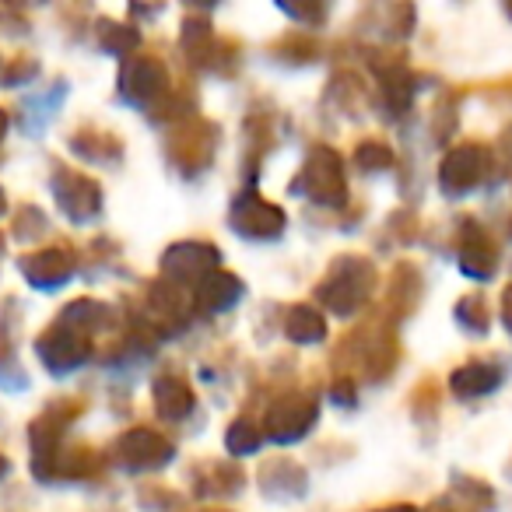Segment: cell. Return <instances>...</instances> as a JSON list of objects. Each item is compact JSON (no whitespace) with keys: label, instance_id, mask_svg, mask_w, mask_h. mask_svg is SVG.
<instances>
[{"label":"cell","instance_id":"cell-1","mask_svg":"<svg viewBox=\"0 0 512 512\" xmlns=\"http://www.w3.org/2000/svg\"><path fill=\"white\" fill-rule=\"evenodd\" d=\"M376 288V267L365 260V256H341L330 267L327 281L316 288L323 302H327L334 313H355L365 299Z\"/></svg>","mask_w":512,"mask_h":512},{"label":"cell","instance_id":"cell-2","mask_svg":"<svg viewBox=\"0 0 512 512\" xmlns=\"http://www.w3.org/2000/svg\"><path fill=\"white\" fill-rule=\"evenodd\" d=\"M295 193H306L309 200H323V204H341L348 197V186H344V162L337 151L320 148L313 151L306 165H302L299 179L292 183Z\"/></svg>","mask_w":512,"mask_h":512},{"label":"cell","instance_id":"cell-3","mask_svg":"<svg viewBox=\"0 0 512 512\" xmlns=\"http://www.w3.org/2000/svg\"><path fill=\"white\" fill-rule=\"evenodd\" d=\"M88 351H92V344H88L85 330L74 327V323H67V320H60L57 327L39 341V355H43V362L50 365L53 372L78 369V365L88 358Z\"/></svg>","mask_w":512,"mask_h":512},{"label":"cell","instance_id":"cell-4","mask_svg":"<svg viewBox=\"0 0 512 512\" xmlns=\"http://www.w3.org/2000/svg\"><path fill=\"white\" fill-rule=\"evenodd\" d=\"M316 421V400L313 397H281L278 404L267 411V435L274 442H295L313 428Z\"/></svg>","mask_w":512,"mask_h":512},{"label":"cell","instance_id":"cell-5","mask_svg":"<svg viewBox=\"0 0 512 512\" xmlns=\"http://www.w3.org/2000/svg\"><path fill=\"white\" fill-rule=\"evenodd\" d=\"M232 225L249 239H274L285 228V214H281V207L267 204L256 193H242L232 204Z\"/></svg>","mask_w":512,"mask_h":512},{"label":"cell","instance_id":"cell-6","mask_svg":"<svg viewBox=\"0 0 512 512\" xmlns=\"http://www.w3.org/2000/svg\"><path fill=\"white\" fill-rule=\"evenodd\" d=\"M116 453H120V463H127L130 470H151L172 460V442H165L151 428H134L120 439Z\"/></svg>","mask_w":512,"mask_h":512},{"label":"cell","instance_id":"cell-7","mask_svg":"<svg viewBox=\"0 0 512 512\" xmlns=\"http://www.w3.org/2000/svg\"><path fill=\"white\" fill-rule=\"evenodd\" d=\"M218 264V249L207 242H183L172 246L162 260V271L172 281H204L211 274V267Z\"/></svg>","mask_w":512,"mask_h":512},{"label":"cell","instance_id":"cell-8","mask_svg":"<svg viewBox=\"0 0 512 512\" xmlns=\"http://www.w3.org/2000/svg\"><path fill=\"white\" fill-rule=\"evenodd\" d=\"M169 88V74L158 60L151 57H137V60H127L120 74V92L127 95L130 102H151Z\"/></svg>","mask_w":512,"mask_h":512},{"label":"cell","instance_id":"cell-9","mask_svg":"<svg viewBox=\"0 0 512 512\" xmlns=\"http://www.w3.org/2000/svg\"><path fill=\"white\" fill-rule=\"evenodd\" d=\"M481 176H484V148L463 144V148H456L453 155L442 162L439 183L446 193H467L470 186L481 183Z\"/></svg>","mask_w":512,"mask_h":512},{"label":"cell","instance_id":"cell-10","mask_svg":"<svg viewBox=\"0 0 512 512\" xmlns=\"http://www.w3.org/2000/svg\"><path fill=\"white\" fill-rule=\"evenodd\" d=\"M57 200L74 221H85L99 211V186L81 172H60L57 176Z\"/></svg>","mask_w":512,"mask_h":512},{"label":"cell","instance_id":"cell-11","mask_svg":"<svg viewBox=\"0 0 512 512\" xmlns=\"http://www.w3.org/2000/svg\"><path fill=\"white\" fill-rule=\"evenodd\" d=\"M22 271L36 288H60L67 278H71L74 260H71V253H64V249H43V253L25 256Z\"/></svg>","mask_w":512,"mask_h":512},{"label":"cell","instance_id":"cell-12","mask_svg":"<svg viewBox=\"0 0 512 512\" xmlns=\"http://www.w3.org/2000/svg\"><path fill=\"white\" fill-rule=\"evenodd\" d=\"M498 256L495 246L488 242V235L477 228V221H463V242H460V267L470 278H488L495 271Z\"/></svg>","mask_w":512,"mask_h":512},{"label":"cell","instance_id":"cell-13","mask_svg":"<svg viewBox=\"0 0 512 512\" xmlns=\"http://www.w3.org/2000/svg\"><path fill=\"white\" fill-rule=\"evenodd\" d=\"M502 376L505 372L498 369V365L470 362V365H463L460 372H453V390L460 393V397H484V393H491L502 383Z\"/></svg>","mask_w":512,"mask_h":512},{"label":"cell","instance_id":"cell-14","mask_svg":"<svg viewBox=\"0 0 512 512\" xmlns=\"http://www.w3.org/2000/svg\"><path fill=\"white\" fill-rule=\"evenodd\" d=\"M155 407H158V414H162V418H172V421L186 418V414L193 411L190 386H186L179 376H162L155 383Z\"/></svg>","mask_w":512,"mask_h":512},{"label":"cell","instance_id":"cell-15","mask_svg":"<svg viewBox=\"0 0 512 512\" xmlns=\"http://www.w3.org/2000/svg\"><path fill=\"white\" fill-rule=\"evenodd\" d=\"M239 295H242L239 278H232V274H207L204 285H200V306L218 313V309L232 306Z\"/></svg>","mask_w":512,"mask_h":512},{"label":"cell","instance_id":"cell-16","mask_svg":"<svg viewBox=\"0 0 512 512\" xmlns=\"http://www.w3.org/2000/svg\"><path fill=\"white\" fill-rule=\"evenodd\" d=\"M327 327H323V316L316 313L313 306H295L288 313V337L299 344H313V341H323Z\"/></svg>","mask_w":512,"mask_h":512},{"label":"cell","instance_id":"cell-17","mask_svg":"<svg viewBox=\"0 0 512 512\" xmlns=\"http://www.w3.org/2000/svg\"><path fill=\"white\" fill-rule=\"evenodd\" d=\"M456 320H460V327L474 330V334L488 330V306H484L481 295H467V299L456 306Z\"/></svg>","mask_w":512,"mask_h":512},{"label":"cell","instance_id":"cell-18","mask_svg":"<svg viewBox=\"0 0 512 512\" xmlns=\"http://www.w3.org/2000/svg\"><path fill=\"white\" fill-rule=\"evenodd\" d=\"M228 446H232V453H253V449L260 446V428L249 425L246 418L235 421V425L228 428Z\"/></svg>","mask_w":512,"mask_h":512},{"label":"cell","instance_id":"cell-19","mask_svg":"<svg viewBox=\"0 0 512 512\" xmlns=\"http://www.w3.org/2000/svg\"><path fill=\"white\" fill-rule=\"evenodd\" d=\"M355 162L362 165V169H386V165L393 162V151L386 148L383 141H365V144H358Z\"/></svg>","mask_w":512,"mask_h":512},{"label":"cell","instance_id":"cell-20","mask_svg":"<svg viewBox=\"0 0 512 512\" xmlns=\"http://www.w3.org/2000/svg\"><path fill=\"white\" fill-rule=\"evenodd\" d=\"M505 327H509L512 330V285L509 288H505Z\"/></svg>","mask_w":512,"mask_h":512},{"label":"cell","instance_id":"cell-21","mask_svg":"<svg viewBox=\"0 0 512 512\" xmlns=\"http://www.w3.org/2000/svg\"><path fill=\"white\" fill-rule=\"evenodd\" d=\"M383 512H414L411 505H397V509H383Z\"/></svg>","mask_w":512,"mask_h":512},{"label":"cell","instance_id":"cell-22","mask_svg":"<svg viewBox=\"0 0 512 512\" xmlns=\"http://www.w3.org/2000/svg\"><path fill=\"white\" fill-rule=\"evenodd\" d=\"M0 474H8V460L4 456H0Z\"/></svg>","mask_w":512,"mask_h":512},{"label":"cell","instance_id":"cell-23","mask_svg":"<svg viewBox=\"0 0 512 512\" xmlns=\"http://www.w3.org/2000/svg\"><path fill=\"white\" fill-rule=\"evenodd\" d=\"M0 137H4V113H0Z\"/></svg>","mask_w":512,"mask_h":512},{"label":"cell","instance_id":"cell-24","mask_svg":"<svg viewBox=\"0 0 512 512\" xmlns=\"http://www.w3.org/2000/svg\"><path fill=\"white\" fill-rule=\"evenodd\" d=\"M0 211H4V197H0Z\"/></svg>","mask_w":512,"mask_h":512}]
</instances>
